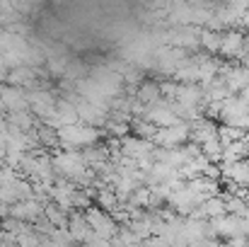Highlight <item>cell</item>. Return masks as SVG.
<instances>
[{
    "instance_id": "9c48e42d",
    "label": "cell",
    "mask_w": 249,
    "mask_h": 247,
    "mask_svg": "<svg viewBox=\"0 0 249 247\" xmlns=\"http://www.w3.org/2000/svg\"><path fill=\"white\" fill-rule=\"evenodd\" d=\"M240 61H242V66H245V68H249V51H245V54L240 56Z\"/></svg>"
},
{
    "instance_id": "ba28073f",
    "label": "cell",
    "mask_w": 249,
    "mask_h": 247,
    "mask_svg": "<svg viewBox=\"0 0 249 247\" xmlns=\"http://www.w3.org/2000/svg\"><path fill=\"white\" fill-rule=\"evenodd\" d=\"M237 24H242V27H245V29H247V32H249V7H247V10H245V15L240 17V22H237Z\"/></svg>"
},
{
    "instance_id": "30bf717a",
    "label": "cell",
    "mask_w": 249,
    "mask_h": 247,
    "mask_svg": "<svg viewBox=\"0 0 249 247\" xmlns=\"http://www.w3.org/2000/svg\"><path fill=\"white\" fill-rule=\"evenodd\" d=\"M213 2H228V0H213Z\"/></svg>"
},
{
    "instance_id": "52a82bcc",
    "label": "cell",
    "mask_w": 249,
    "mask_h": 247,
    "mask_svg": "<svg viewBox=\"0 0 249 247\" xmlns=\"http://www.w3.org/2000/svg\"><path fill=\"white\" fill-rule=\"evenodd\" d=\"M218 138H220L223 146L235 143V141H242V138H245V129H237V126H228V124H223V126H218Z\"/></svg>"
},
{
    "instance_id": "5b68a950",
    "label": "cell",
    "mask_w": 249,
    "mask_h": 247,
    "mask_svg": "<svg viewBox=\"0 0 249 247\" xmlns=\"http://www.w3.org/2000/svg\"><path fill=\"white\" fill-rule=\"evenodd\" d=\"M133 97H136L141 104H145V107H153L155 102H160V99H162V95H160V85H158V82H153V80L141 82Z\"/></svg>"
},
{
    "instance_id": "277c9868",
    "label": "cell",
    "mask_w": 249,
    "mask_h": 247,
    "mask_svg": "<svg viewBox=\"0 0 249 247\" xmlns=\"http://www.w3.org/2000/svg\"><path fill=\"white\" fill-rule=\"evenodd\" d=\"M66 228H68L73 243H85L87 235L92 233V230H89V223H87V218H85V213H80V211H75V213L68 218V226H66Z\"/></svg>"
},
{
    "instance_id": "8992f818",
    "label": "cell",
    "mask_w": 249,
    "mask_h": 247,
    "mask_svg": "<svg viewBox=\"0 0 249 247\" xmlns=\"http://www.w3.org/2000/svg\"><path fill=\"white\" fill-rule=\"evenodd\" d=\"M198 46H203L208 56L218 54V51H220V32L201 29V32H198Z\"/></svg>"
},
{
    "instance_id": "6da1fadb",
    "label": "cell",
    "mask_w": 249,
    "mask_h": 247,
    "mask_svg": "<svg viewBox=\"0 0 249 247\" xmlns=\"http://www.w3.org/2000/svg\"><path fill=\"white\" fill-rule=\"evenodd\" d=\"M189 136H191V124L189 121H177L172 126L158 129L155 136H153V143L158 148H179L189 141Z\"/></svg>"
},
{
    "instance_id": "7a4b0ae2",
    "label": "cell",
    "mask_w": 249,
    "mask_h": 247,
    "mask_svg": "<svg viewBox=\"0 0 249 247\" xmlns=\"http://www.w3.org/2000/svg\"><path fill=\"white\" fill-rule=\"evenodd\" d=\"M245 39H247V34H242L240 29H228L225 34H220V51L218 54H223L225 58H240L247 51Z\"/></svg>"
},
{
    "instance_id": "3957f363",
    "label": "cell",
    "mask_w": 249,
    "mask_h": 247,
    "mask_svg": "<svg viewBox=\"0 0 249 247\" xmlns=\"http://www.w3.org/2000/svg\"><path fill=\"white\" fill-rule=\"evenodd\" d=\"M174 102H179L181 107H201V104H206L203 90H201L198 82H179L177 85Z\"/></svg>"
}]
</instances>
